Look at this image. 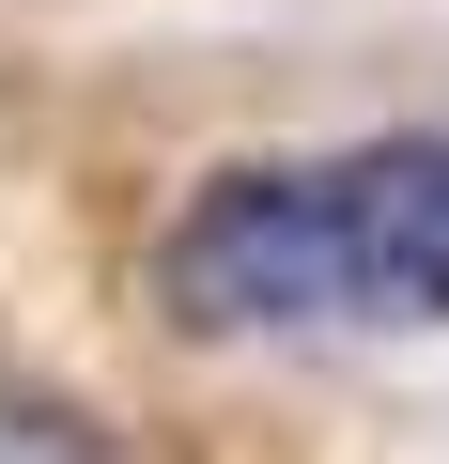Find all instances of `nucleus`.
<instances>
[{
  "mask_svg": "<svg viewBox=\"0 0 449 464\" xmlns=\"http://www.w3.org/2000/svg\"><path fill=\"white\" fill-rule=\"evenodd\" d=\"M0 464H124L78 402H47V387H0Z\"/></svg>",
  "mask_w": 449,
  "mask_h": 464,
  "instance_id": "nucleus-2",
  "label": "nucleus"
},
{
  "mask_svg": "<svg viewBox=\"0 0 449 464\" xmlns=\"http://www.w3.org/2000/svg\"><path fill=\"white\" fill-rule=\"evenodd\" d=\"M155 295L201 341L449 325V140H356V155H249V170H217L171 217Z\"/></svg>",
  "mask_w": 449,
  "mask_h": 464,
  "instance_id": "nucleus-1",
  "label": "nucleus"
}]
</instances>
